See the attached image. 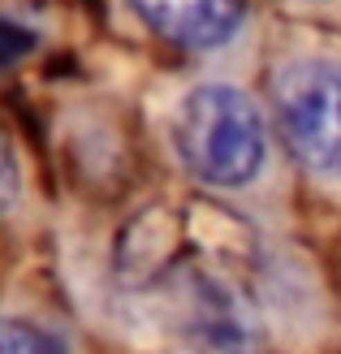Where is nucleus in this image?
Returning <instances> with one entry per match:
<instances>
[{
	"label": "nucleus",
	"instance_id": "obj_7",
	"mask_svg": "<svg viewBox=\"0 0 341 354\" xmlns=\"http://www.w3.org/2000/svg\"><path fill=\"white\" fill-rule=\"evenodd\" d=\"M311 5H315V0H311Z\"/></svg>",
	"mask_w": 341,
	"mask_h": 354
},
{
	"label": "nucleus",
	"instance_id": "obj_1",
	"mask_svg": "<svg viewBox=\"0 0 341 354\" xmlns=\"http://www.w3.org/2000/svg\"><path fill=\"white\" fill-rule=\"evenodd\" d=\"M169 143L182 173L208 194L250 199L273 182L277 126L268 109L229 78L190 82L173 104Z\"/></svg>",
	"mask_w": 341,
	"mask_h": 354
},
{
	"label": "nucleus",
	"instance_id": "obj_4",
	"mask_svg": "<svg viewBox=\"0 0 341 354\" xmlns=\"http://www.w3.org/2000/svg\"><path fill=\"white\" fill-rule=\"evenodd\" d=\"M186 333L199 354H255V328L238 290L225 277L194 268L182 286Z\"/></svg>",
	"mask_w": 341,
	"mask_h": 354
},
{
	"label": "nucleus",
	"instance_id": "obj_2",
	"mask_svg": "<svg viewBox=\"0 0 341 354\" xmlns=\"http://www.w3.org/2000/svg\"><path fill=\"white\" fill-rule=\"evenodd\" d=\"M268 95L277 138L294 165L324 186H341V52L294 48L277 61Z\"/></svg>",
	"mask_w": 341,
	"mask_h": 354
},
{
	"label": "nucleus",
	"instance_id": "obj_3",
	"mask_svg": "<svg viewBox=\"0 0 341 354\" xmlns=\"http://www.w3.org/2000/svg\"><path fill=\"white\" fill-rule=\"evenodd\" d=\"M151 39L190 57H221L250 30L255 0H121Z\"/></svg>",
	"mask_w": 341,
	"mask_h": 354
},
{
	"label": "nucleus",
	"instance_id": "obj_6",
	"mask_svg": "<svg viewBox=\"0 0 341 354\" xmlns=\"http://www.w3.org/2000/svg\"><path fill=\"white\" fill-rule=\"evenodd\" d=\"M35 52V30L13 22V17H0V74L13 69L17 61H26Z\"/></svg>",
	"mask_w": 341,
	"mask_h": 354
},
{
	"label": "nucleus",
	"instance_id": "obj_5",
	"mask_svg": "<svg viewBox=\"0 0 341 354\" xmlns=\"http://www.w3.org/2000/svg\"><path fill=\"white\" fill-rule=\"evenodd\" d=\"M0 354H69L57 333L30 320H0Z\"/></svg>",
	"mask_w": 341,
	"mask_h": 354
}]
</instances>
